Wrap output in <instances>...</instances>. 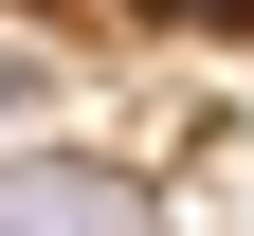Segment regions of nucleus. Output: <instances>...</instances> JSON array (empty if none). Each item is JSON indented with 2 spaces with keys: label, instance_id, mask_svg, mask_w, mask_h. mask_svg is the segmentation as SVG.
<instances>
[{
  "label": "nucleus",
  "instance_id": "f257e3e1",
  "mask_svg": "<svg viewBox=\"0 0 254 236\" xmlns=\"http://www.w3.org/2000/svg\"><path fill=\"white\" fill-rule=\"evenodd\" d=\"M0 236H164L127 163H0Z\"/></svg>",
  "mask_w": 254,
  "mask_h": 236
},
{
  "label": "nucleus",
  "instance_id": "f03ea898",
  "mask_svg": "<svg viewBox=\"0 0 254 236\" xmlns=\"http://www.w3.org/2000/svg\"><path fill=\"white\" fill-rule=\"evenodd\" d=\"M145 18H200V37H236V18H254V0H145Z\"/></svg>",
  "mask_w": 254,
  "mask_h": 236
}]
</instances>
